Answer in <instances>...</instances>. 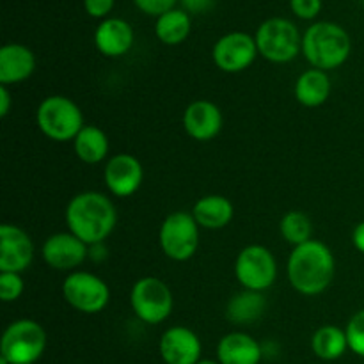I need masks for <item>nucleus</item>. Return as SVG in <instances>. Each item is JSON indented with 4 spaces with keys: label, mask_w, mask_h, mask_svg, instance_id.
Here are the masks:
<instances>
[{
    "label": "nucleus",
    "mask_w": 364,
    "mask_h": 364,
    "mask_svg": "<svg viewBox=\"0 0 364 364\" xmlns=\"http://www.w3.org/2000/svg\"><path fill=\"white\" fill-rule=\"evenodd\" d=\"M235 276L244 290L265 291L276 283L277 263L272 252L263 245L242 249L235 262Z\"/></svg>",
    "instance_id": "nucleus-10"
},
{
    "label": "nucleus",
    "mask_w": 364,
    "mask_h": 364,
    "mask_svg": "<svg viewBox=\"0 0 364 364\" xmlns=\"http://www.w3.org/2000/svg\"><path fill=\"white\" fill-rule=\"evenodd\" d=\"M267 309V299L262 291L244 290L233 295L226 306V318L231 323L247 326L258 322Z\"/></svg>",
    "instance_id": "nucleus-22"
},
{
    "label": "nucleus",
    "mask_w": 364,
    "mask_h": 364,
    "mask_svg": "<svg viewBox=\"0 0 364 364\" xmlns=\"http://www.w3.org/2000/svg\"><path fill=\"white\" fill-rule=\"evenodd\" d=\"M105 185L116 198H130L141 188L144 169L139 159L128 153H119L109 160L105 167Z\"/></svg>",
    "instance_id": "nucleus-13"
},
{
    "label": "nucleus",
    "mask_w": 364,
    "mask_h": 364,
    "mask_svg": "<svg viewBox=\"0 0 364 364\" xmlns=\"http://www.w3.org/2000/svg\"><path fill=\"white\" fill-rule=\"evenodd\" d=\"M95 45L105 57H121L134 45V28L121 18H105L95 31Z\"/></svg>",
    "instance_id": "nucleus-17"
},
{
    "label": "nucleus",
    "mask_w": 364,
    "mask_h": 364,
    "mask_svg": "<svg viewBox=\"0 0 364 364\" xmlns=\"http://www.w3.org/2000/svg\"><path fill=\"white\" fill-rule=\"evenodd\" d=\"M36 123L46 137L57 142L75 141L78 132L85 127L77 103L60 95L48 96L39 103Z\"/></svg>",
    "instance_id": "nucleus-4"
},
{
    "label": "nucleus",
    "mask_w": 364,
    "mask_h": 364,
    "mask_svg": "<svg viewBox=\"0 0 364 364\" xmlns=\"http://www.w3.org/2000/svg\"><path fill=\"white\" fill-rule=\"evenodd\" d=\"M160 355L166 364H196L201 361V341L183 326L169 327L160 338Z\"/></svg>",
    "instance_id": "nucleus-15"
},
{
    "label": "nucleus",
    "mask_w": 364,
    "mask_h": 364,
    "mask_svg": "<svg viewBox=\"0 0 364 364\" xmlns=\"http://www.w3.org/2000/svg\"><path fill=\"white\" fill-rule=\"evenodd\" d=\"M258 55L256 39L247 32H228L217 39L212 57L219 70L226 73H240L255 63Z\"/></svg>",
    "instance_id": "nucleus-11"
},
{
    "label": "nucleus",
    "mask_w": 364,
    "mask_h": 364,
    "mask_svg": "<svg viewBox=\"0 0 364 364\" xmlns=\"http://www.w3.org/2000/svg\"><path fill=\"white\" fill-rule=\"evenodd\" d=\"M64 301L77 311L96 315L103 311L110 301V290L102 277L91 272H71L63 283Z\"/></svg>",
    "instance_id": "nucleus-9"
},
{
    "label": "nucleus",
    "mask_w": 364,
    "mask_h": 364,
    "mask_svg": "<svg viewBox=\"0 0 364 364\" xmlns=\"http://www.w3.org/2000/svg\"><path fill=\"white\" fill-rule=\"evenodd\" d=\"M130 304L139 320L155 326L169 318L173 311V291L159 277H142L134 284Z\"/></svg>",
    "instance_id": "nucleus-8"
},
{
    "label": "nucleus",
    "mask_w": 364,
    "mask_h": 364,
    "mask_svg": "<svg viewBox=\"0 0 364 364\" xmlns=\"http://www.w3.org/2000/svg\"><path fill=\"white\" fill-rule=\"evenodd\" d=\"M23 279L16 272H0V299L4 302H14L23 294Z\"/></svg>",
    "instance_id": "nucleus-28"
},
{
    "label": "nucleus",
    "mask_w": 364,
    "mask_h": 364,
    "mask_svg": "<svg viewBox=\"0 0 364 364\" xmlns=\"http://www.w3.org/2000/svg\"><path fill=\"white\" fill-rule=\"evenodd\" d=\"M191 16L185 9H171L156 18L155 34L164 45H180L191 34Z\"/></svg>",
    "instance_id": "nucleus-24"
},
{
    "label": "nucleus",
    "mask_w": 364,
    "mask_h": 364,
    "mask_svg": "<svg viewBox=\"0 0 364 364\" xmlns=\"http://www.w3.org/2000/svg\"><path fill=\"white\" fill-rule=\"evenodd\" d=\"M233 205L228 198L219 194L205 196L192 208V217L199 228L205 230H223L233 219Z\"/></svg>",
    "instance_id": "nucleus-20"
},
{
    "label": "nucleus",
    "mask_w": 364,
    "mask_h": 364,
    "mask_svg": "<svg viewBox=\"0 0 364 364\" xmlns=\"http://www.w3.org/2000/svg\"><path fill=\"white\" fill-rule=\"evenodd\" d=\"M164 255L173 262H187L198 252L199 224L187 212H174L164 219L159 233Z\"/></svg>",
    "instance_id": "nucleus-7"
},
{
    "label": "nucleus",
    "mask_w": 364,
    "mask_h": 364,
    "mask_svg": "<svg viewBox=\"0 0 364 364\" xmlns=\"http://www.w3.org/2000/svg\"><path fill=\"white\" fill-rule=\"evenodd\" d=\"M331 95V80L327 71L311 70L304 71L295 82V98L301 105L315 107L323 105Z\"/></svg>",
    "instance_id": "nucleus-21"
},
{
    "label": "nucleus",
    "mask_w": 364,
    "mask_h": 364,
    "mask_svg": "<svg viewBox=\"0 0 364 364\" xmlns=\"http://www.w3.org/2000/svg\"><path fill=\"white\" fill-rule=\"evenodd\" d=\"M363 4H364V0H363Z\"/></svg>",
    "instance_id": "nucleus-37"
},
{
    "label": "nucleus",
    "mask_w": 364,
    "mask_h": 364,
    "mask_svg": "<svg viewBox=\"0 0 364 364\" xmlns=\"http://www.w3.org/2000/svg\"><path fill=\"white\" fill-rule=\"evenodd\" d=\"M311 348L316 358L323 361H336L348 348L347 333L336 326H323L313 334Z\"/></svg>",
    "instance_id": "nucleus-25"
},
{
    "label": "nucleus",
    "mask_w": 364,
    "mask_h": 364,
    "mask_svg": "<svg viewBox=\"0 0 364 364\" xmlns=\"http://www.w3.org/2000/svg\"><path fill=\"white\" fill-rule=\"evenodd\" d=\"M180 2V0H134V4L137 6L139 11H142L144 14H148V16H162V14H166L167 11L171 9H176V4Z\"/></svg>",
    "instance_id": "nucleus-29"
},
{
    "label": "nucleus",
    "mask_w": 364,
    "mask_h": 364,
    "mask_svg": "<svg viewBox=\"0 0 364 364\" xmlns=\"http://www.w3.org/2000/svg\"><path fill=\"white\" fill-rule=\"evenodd\" d=\"M34 70L36 57L28 46L9 43L0 48V84L2 85L27 80Z\"/></svg>",
    "instance_id": "nucleus-18"
},
{
    "label": "nucleus",
    "mask_w": 364,
    "mask_h": 364,
    "mask_svg": "<svg viewBox=\"0 0 364 364\" xmlns=\"http://www.w3.org/2000/svg\"><path fill=\"white\" fill-rule=\"evenodd\" d=\"M34 258V245L27 231L14 224L0 226V272L21 274Z\"/></svg>",
    "instance_id": "nucleus-12"
},
{
    "label": "nucleus",
    "mask_w": 364,
    "mask_h": 364,
    "mask_svg": "<svg viewBox=\"0 0 364 364\" xmlns=\"http://www.w3.org/2000/svg\"><path fill=\"white\" fill-rule=\"evenodd\" d=\"M46 348V333L34 320H16L2 334L0 355L9 364H34Z\"/></svg>",
    "instance_id": "nucleus-6"
},
{
    "label": "nucleus",
    "mask_w": 364,
    "mask_h": 364,
    "mask_svg": "<svg viewBox=\"0 0 364 364\" xmlns=\"http://www.w3.org/2000/svg\"><path fill=\"white\" fill-rule=\"evenodd\" d=\"M352 52L348 32L334 21H316L302 34V53L315 70H336Z\"/></svg>",
    "instance_id": "nucleus-3"
},
{
    "label": "nucleus",
    "mask_w": 364,
    "mask_h": 364,
    "mask_svg": "<svg viewBox=\"0 0 364 364\" xmlns=\"http://www.w3.org/2000/svg\"><path fill=\"white\" fill-rule=\"evenodd\" d=\"M352 242H354L355 249L364 255V220L355 226L354 233H352Z\"/></svg>",
    "instance_id": "nucleus-34"
},
{
    "label": "nucleus",
    "mask_w": 364,
    "mask_h": 364,
    "mask_svg": "<svg viewBox=\"0 0 364 364\" xmlns=\"http://www.w3.org/2000/svg\"><path fill=\"white\" fill-rule=\"evenodd\" d=\"M217 358L220 364H259L262 347L245 333H230L217 345Z\"/></svg>",
    "instance_id": "nucleus-19"
},
{
    "label": "nucleus",
    "mask_w": 364,
    "mask_h": 364,
    "mask_svg": "<svg viewBox=\"0 0 364 364\" xmlns=\"http://www.w3.org/2000/svg\"><path fill=\"white\" fill-rule=\"evenodd\" d=\"M290 9L301 20H315L322 11V0H290Z\"/></svg>",
    "instance_id": "nucleus-30"
},
{
    "label": "nucleus",
    "mask_w": 364,
    "mask_h": 364,
    "mask_svg": "<svg viewBox=\"0 0 364 364\" xmlns=\"http://www.w3.org/2000/svg\"><path fill=\"white\" fill-rule=\"evenodd\" d=\"M116 0H84V9L92 18H107L114 9Z\"/></svg>",
    "instance_id": "nucleus-31"
},
{
    "label": "nucleus",
    "mask_w": 364,
    "mask_h": 364,
    "mask_svg": "<svg viewBox=\"0 0 364 364\" xmlns=\"http://www.w3.org/2000/svg\"><path fill=\"white\" fill-rule=\"evenodd\" d=\"M75 153L78 159L85 164H100L105 160L109 155V139H107L105 132L100 130L98 127L92 124H85L73 141Z\"/></svg>",
    "instance_id": "nucleus-23"
},
{
    "label": "nucleus",
    "mask_w": 364,
    "mask_h": 364,
    "mask_svg": "<svg viewBox=\"0 0 364 364\" xmlns=\"http://www.w3.org/2000/svg\"><path fill=\"white\" fill-rule=\"evenodd\" d=\"M281 235L287 242H290L294 247L313 240V224L309 217L302 212H288L281 219Z\"/></svg>",
    "instance_id": "nucleus-26"
},
{
    "label": "nucleus",
    "mask_w": 364,
    "mask_h": 364,
    "mask_svg": "<svg viewBox=\"0 0 364 364\" xmlns=\"http://www.w3.org/2000/svg\"><path fill=\"white\" fill-rule=\"evenodd\" d=\"M336 262L326 244L309 240L297 245L288 259V281L302 295H318L333 283Z\"/></svg>",
    "instance_id": "nucleus-2"
},
{
    "label": "nucleus",
    "mask_w": 364,
    "mask_h": 364,
    "mask_svg": "<svg viewBox=\"0 0 364 364\" xmlns=\"http://www.w3.org/2000/svg\"><path fill=\"white\" fill-rule=\"evenodd\" d=\"M183 9L192 14H205L215 7L217 0H180Z\"/></svg>",
    "instance_id": "nucleus-32"
},
{
    "label": "nucleus",
    "mask_w": 364,
    "mask_h": 364,
    "mask_svg": "<svg viewBox=\"0 0 364 364\" xmlns=\"http://www.w3.org/2000/svg\"><path fill=\"white\" fill-rule=\"evenodd\" d=\"M196 364H219V363H215V361H210V359H201V361H199V363H196Z\"/></svg>",
    "instance_id": "nucleus-35"
},
{
    "label": "nucleus",
    "mask_w": 364,
    "mask_h": 364,
    "mask_svg": "<svg viewBox=\"0 0 364 364\" xmlns=\"http://www.w3.org/2000/svg\"><path fill=\"white\" fill-rule=\"evenodd\" d=\"M347 341L348 348H350L354 354H358L359 358H364V309L355 313L347 323Z\"/></svg>",
    "instance_id": "nucleus-27"
},
{
    "label": "nucleus",
    "mask_w": 364,
    "mask_h": 364,
    "mask_svg": "<svg viewBox=\"0 0 364 364\" xmlns=\"http://www.w3.org/2000/svg\"><path fill=\"white\" fill-rule=\"evenodd\" d=\"M0 364H9V361H7V359H4L2 355H0Z\"/></svg>",
    "instance_id": "nucleus-36"
},
{
    "label": "nucleus",
    "mask_w": 364,
    "mask_h": 364,
    "mask_svg": "<svg viewBox=\"0 0 364 364\" xmlns=\"http://www.w3.org/2000/svg\"><path fill=\"white\" fill-rule=\"evenodd\" d=\"M11 109V95L7 91V85L0 84V116L6 117Z\"/></svg>",
    "instance_id": "nucleus-33"
},
{
    "label": "nucleus",
    "mask_w": 364,
    "mask_h": 364,
    "mask_svg": "<svg viewBox=\"0 0 364 364\" xmlns=\"http://www.w3.org/2000/svg\"><path fill=\"white\" fill-rule=\"evenodd\" d=\"M89 255V245L73 233H55L43 244V259L55 270L80 267Z\"/></svg>",
    "instance_id": "nucleus-14"
},
{
    "label": "nucleus",
    "mask_w": 364,
    "mask_h": 364,
    "mask_svg": "<svg viewBox=\"0 0 364 364\" xmlns=\"http://www.w3.org/2000/svg\"><path fill=\"white\" fill-rule=\"evenodd\" d=\"M183 128L188 137H192L194 141H212L223 128V112L215 103L208 102V100H198L185 110Z\"/></svg>",
    "instance_id": "nucleus-16"
},
{
    "label": "nucleus",
    "mask_w": 364,
    "mask_h": 364,
    "mask_svg": "<svg viewBox=\"0 0 364 364\" xmlns=\"http://www.w3.org/2000/svg\"><path fill=\"white\" fill-rule=\"evenodd\" d=\"M256 46L263 59L276 64L294 60L302 52V36L297 25L287 18H269L256 31Z\"/></svg>",
    "instance_id": "nucleus-5"
},
{
    "label": "nucleus",
    "mask_w": 364,
    "mask_h": 364,
    "mask_svg": "<svg viewBox=\"0 0 364 364\" xmlns=\"http://www.w3.org/2000/svg\"><path fill=\"white\" fill-rule=\"evenodd\" d=\"M116 223V206L100 192L77 194L66 208L68 230L89 247L102 244L112 233Z\"/></svg>",
    "instance_id": "nucleus-1"
}]
</instances>
